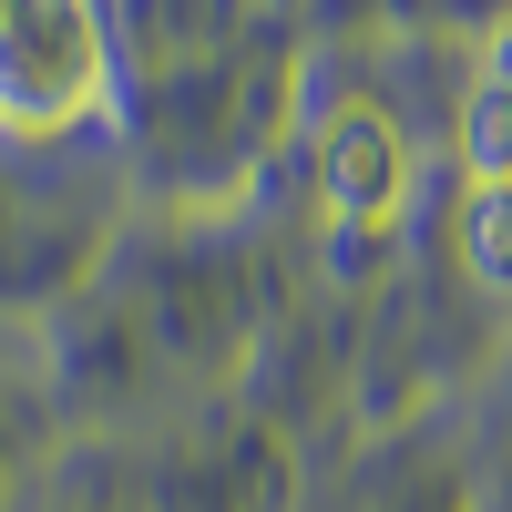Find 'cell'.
I'll return each instance as SVG.
<instances>
[{"mask_svg":"<svg viewBox=\"0 0 512 512\" xmlns=\"http://www.w3.org/2000/svg\"><path fill=\"white\" fill-rule=\"evenodd\" d=\"M103 93L93 0H0V123H72Z\"/></svg>","mask_w":512,"mask_h":512,"instance_id":"1","label":"cell"},{"mask_svg":"<svg viewBox=\"0 0 512 512\" xmlns=\"http://www.w3.org/2000/svg\"><path fill=\"white\" fill-rule=\"evenodd\" d=\"M461 164L472 185H512V31H492L482 82L461 93Z\"/></svg>","mask_w":512,"mask_h":512,"instance_id":"3","label":"cell"},{"mask_svg":"<svg viewBox=\"0 0 512 512\" xmlns=\"http://www.w3.org/2000/svg\"><path fill=\"white\" fill-rule=\"evenodd\" d=\"M461 267L492 297H512V185H472L461 195Z\"/></svg>","mask_w":512,"mask_h":512,"instance_id":"4","label":"cell"},{"mask_svg":"<svg viewBox=\"0 0 512 512\" xmlns=\"http://www.w3.org/2000/svg\"><path fill=\"white\" fill-rule=\"evenodd\" d=\"M400 185H410V175H400V134H390L369 103H349V113L328 123V205H338L349 226H369V216H390V205H400Z\"/></svg>","mask_w":512,"mask_h":512,"instance_id":"2","label":"cell"}]
</instances>
